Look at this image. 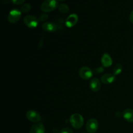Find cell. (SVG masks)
I'll return each instance as SVG.
<instances>
[{
    "instance_id": "obj_5",
    "label": "cell",
    "mask_w": 133,
    "mask_h": 133,
    "mask_svg": "<svg viewBox=\"0 0 133 133\" xmlns=\"http://www.w3.org/2000/svg\"><path fill=\"white\" fill-rule=\"evenodd\" d=\"M99 127V123L97 119L95 118H91L87 122L86 129L88 133H95L97 131Z\"/></svg>"
},
{
    "instance_id": "obj_23",
    "label": "cell",
    "mask_w": 133,
    "mask_h": 133,
    "mask_svg": "<svg viewBox=\"0 0 133 133\" xmlns=\"http://www.w3.org/2000/svg\"><path fill=\"white\" fill-rule=\"evenodd\" d=\"M60 1H64V0H60Z\"/></svg>"
},
{
    "instance_id": "obj_19",
    "label": "cell",
    "mask_w": 133,
    "mask_h": 133,
    "mask_svg": "<svg viewBox=\"0 0 133 133\" xmlns=\"http://www.w3.org/2000/svg\"><path fill=\"white\" fill-rule=\"evenodd\" d=\"M48 18H49V16H48V14H43L39 18V21H40V22H45V21H46L48 19Z\"/></svg>"
},
{
    "instance_id": "obj_4",
    "label": "cell",
    "mask_w": 133,
    "mask_h": 133,
    "mask_svg": "<svg viewBox=\"0 0 133 133\" xmlns=\"http://www.w3.org/2000/svg\"><path fill=\"white\" fill-rule=\"evenodd\" d=\"M22 16L20 10L18 9H12L10 10L8 15V21L10 23H15L19 20Z\"/></svg>"
},
{
    "instance_id": "obj_8",
    "label": "cell",
    "mask_w": 133,
    "mask_h": 133,
    "mask_svg": "<svg viewBox=\"0 0 133 133\" xmlns=\"http://www.w3.org/2000/svg\"><path fill=\"white\" fill-rule=\"evenodd\" d=\"M78 19H79V18H78V16L76 14H70L66 19V25L68 27L71 28V27H74L77 24Z\"/></svg>"
},
{
    "instance_id": "obj_20",
    "label": "cell",
    "mask_w": 133,
    "mask_h": 133,
    "mask_svg": "<svg viewBox=\"0 0 133 133\" xmlns=\"http://www.w3.org/2000/svg\"><path fill=\"white\" fill-rule=\"evenodd\" d=\"M60 133H74V132H73V131L71 129L66 127V128H64Z\"/></svg>"
},
{
    "instance_id": "obj_21",
    "label": "cell",
    "mask_w": 133,
    "mask_h": 133,
    "mask_svg": "<svg viewBox=\"0 0 133 133\" xmlns=\"http://www.w3.org/2000/svg\"><path fill=\"white\" fill-rule=\"evenodd\" d=\"M12 2L14 4H15V5H22V4H23V3H24L25 0H11Z\"/></svg>"
},
{
    "instance_id": "obj_13",
    "label": "cell",
    "mask_w": 133,
    "mask_h": 133,
    "mask_svg": "<svg viewBox=\"0 0 133 133\" xmlns=\"http://www.w3.org/2000/svg\"><path fill=\"white\" fill-rule=\"evenodd\" d=\"M101 63L103 67L108 68L112 64V59L107 53H105L101 58Z\"/></svg>"
},
{
    "instance_id": "obj_12",
    "label": "cell",
    "mask_w": 133,
    "mask_h": 133,
    "mask_svg": "<svg viewBox=\"0 0 133 133\" xmlns=\"http://www.w3.org/2000/svg\"><path fill=\"white\" fill-rule=\"evenodd\" d=\"M42 29L46 32H55L57 31V26L55 23L52 22H45L42 25Z\"/></svg>"
},
{
    "instance_id": "obj_2",
    "label": "cell",
    "mask_w": 133,
    "mask_h": 133,
    "mask_svg": "<svg viewBox=\"0 0 133 133\" xmlns=\"http://www.w3.org/2000/svg\"><path fill=\"white\" fill-rule=\"evenodd\" d=\"M58 6L57 0H45L41 5V10L44 12H49Z\"/></svg>"
},
{
    "instance_id": "obj_18",
    "label": "cell",
    "mask_w": 133,
    "mask_h": 133,
    "mask_svg": "<svg viewBox=\"0 0 133 133\" xmlns=\"http://www.w3.org/2000/svg\"><path fill=\"white\" fill-rule=\"evenodd\" d=\"M103 71H104L103 67H102V66H99V67H97L94 69V73L96 74H101L102 72H103Z\"/></svg>"
},
{
    "instance_id": "obj_15",
    "label": "cell",
    "mask_w": 133,
    "mask_h": 133,
    "mask_svg": "<svg viewBox=\"0 0 133 133\" xmlns=\"http://www.w3.org/2000/svg\"><path fill=\"white\" fill-rule=\"evenodd\" d=\"M58 9L60 12L63 13V14H66V13L68 12L69 10H70V8H69L68 5L65 3H61L58 6Z\"/></svg>"
},
{
    "instance_id": "obj_9",
    "label": "cell",
    "mask_w": 133,
    "mask_h": 133,
    "mask_svg": "<svg viewBox=\"0 0 133 133\" xmlns=\"http://www.w3.org/2000/svg\"><path fill=\"white\" fill-rule=\"evenodd\" d=\"M89 85L91 90L94 92H98L101 88V83L97 78H93L91 79Z\"/></svg>"
},
{
    "instance_id": "obj_14",
    "label": "cell",
    "mask_w": 133,
    "mask_h": 133,
    "mask_svg": "<svg viewBox=\"0 0 133 133\" xmlns=\"http://www.w3.org/2000/svg\"><path fill=\"white\" fill-rule=\"evenodd\" d=\"M123 116L124 119L129 123H133V110L132 109H127L123 111Z\"/></svg>"
},
{
    "instance_id": "obj_3",
    "label": "cell",
    "mask_w": 133,
    "mask_h": 133,
    "mask_svg": "<svg viewBox=\"0 0 133 133\" xmlns=\"http://www.w3.org/2000/svg\"><path fill=\"white\" fill-rule=\"evenodd\" d=\"M23 22L28 27L31 29L36 28L39 23V19L32 15H27L24 17Z\"/></svg>"
},
{
    "instance_id": "obj_11",
    "label": "cell",
    "mask_w": 133,
    "mask_h": 133,
    "mask_svg": "<svg viewBox=\"0 0 133 133\" xmlns=\"http://www.w3.org/2000/svg\"><path fill=\"white\" fill-rule=\"evenodd\" d=\"M101 81L104 84H112L115 81V76L113 74H106L101 77Z\"/></svg>"
},
{
    "instance_id": "obj_7",
    "label": "cell",
    "mask_w": 133,
    "mask_h": 133,
    "mask_svg": "<svg viewBox=\"0 0 133 133\" xmlns=\"http://www.w3.org/2000/svg\"><path fill=\"white\" fill-rule=\"evenodd\" d=\"M26 117L31 122L34 123H38L41 120V116L38 112L30 110L26 112Z\"/></svg>"
},
{
    "instance_id": "obj_10",
    "label": "cell",
    "mask_w": 133,
    "mask_h": 133,
    "mask_svg": "<svg viewBox=\"0 0 133 133\" xmlns=\"http://www.w3.org/2000/svg\"><path fill=\"white\" fill-rule=\"evenodd\" d=\"M45 127L42 123H36L30 129V133H45Z\"/></svg>"
},
{
    "instance_id": "obj_6",
    "label": "cell",
    "mask_w": 133,
    "mask_h": 133,
    "mask_svg": "<svg viewBox=\"0 0 133 133\" xmlns=\"http://www.w3.org/2000/svg\"><path fill=\"white\" fill-rule=\"evenodd\" d=\"M79 74L82 79L88 80L92 78V75H93V71L90 68L87 67V66H84L80 69Z\"/></svg>"
},
{
    "instance_id": "obj_1",
    "label": "cell",
    "mask_w": 133,
    "mask_h": 133,
    "mask_svg": "<svg viewBox=\"0 0 133 133\" xmlns=\"http://www.w3.org/2000/svg\"><path fill=\"white\" fill-rule=\"evenodd\" d=\"M70 122L71 126L75 129H80L84 123V118L81 114L75 113L70 116Z\"/></svg>"
},
{
    "instance_id": "obj_16",
    "label": "cell",
    "mask_w": 133,
    "mask_h": 133,
    "mask_svg": "<svg viewBox=\"0 0 133 133\" xmlns=\"http://www.w3.org/2000/svg\"><path fill=\"white\" fill-rule=\"evenodd\" d=\"M122 70H123V66L121 64H117L115 65V66L113 68V72H114V75H119L122 73Z\"/></svg>"
},
{
    "instance_id": "obj_17",
    "label": "cell",
    "mask_w": 133,
    "mask_h": 133,
    "mask_svg": "<svg viewBox=\"0 0 133 133\" xmlns=\"http://www.w3.org/2000/svg\"><path fill=\"white\" fill-rule=\"evenodd\" d=\"M31 5L29 3H25L23 4L22 6H21V11L22 12H28L31 10Z\"/></svg>"
},
{
    "instance_id": "obj_22",
    "label": "cell",
    "mask_w": 133,
    "mask_h": 133,
    "mask_svg": "<svg viewBox=\"0 0 133 133\" xmlns=\"http://www.w3.org/2000/svg\"><path fill=\"white\" fill-rule=\"evenodd\" d=\"M129 19H130V22L133 24V10H132V12H131L129 16Z\"/></svg>"
}]
</instances>
